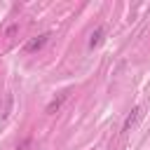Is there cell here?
I'll list each match as a JSON object with an SVG mask.
<instances>
[{
    "label": "cell",
    "instance_id": "cell-1",
    "mask_svg": "<svg viewBox=\"0 0 150 150\" xmlns=\"http://www.w3.org/2000/svg\"><path fill=\"white\" fill-rule=\"evenodd\" d=\"M47 38H49V35H38V38L28 40L23 49H26V52H38V49H42V47H45V42H47Z\"/></svg>",
    "mask_w": 150,
    "mask_h": 150
},
{
    "label": "cell",
    "instance_id": "cell-2",
    "mask_svg": "<svg viewBox=\"0 0 150 150\" xmlns=\"http://www.w3.org/2000/svg\"><path fill=\"white\" fill-rule=\"evenodd\" d=\"M68 94H70L68 89H66V91H61V94H59V96H56V98H54V101H52V103L47 105V112H49V115H54V112H56V110L61 108V103H63V101L68 98Z\"/></svg>",
    "mask_w": 150,
    "mask_h": 150
},
{
    "label": "cell",
    "instance_id": "cell-3",
    "mask_svg": "<svg viewBox=\"0 0 150 150\" xmlns=\"http://www.w3.org/2000/svg\"><path fill=\"white\" fill-rule=\"evenodd\" d=\"M138 117H141V105H136V108L131 110V115H129V117L124 120V127H122V134H127V131H129V129H131V127L136 124V120H138Z\"/></svg>",
    "mask_w": 150,
    "mask_h": 150
},
{
    "label": "cell",
    "instance_id": "cell-4",
    "mask_svg": "<svg viewBox=\"0 0 150 150\" xmlns=\"http://www.w3.org/2000/svg\"><path fill=\"white\" fill-rule=\"evenodd\" d=\"M101 42H103V28L98 26V28H96V30L91 33V38H89V47L94 49V47H98Z\"/></svg>",
    "mask_w": 150,
    "mask_h": 150
},
{
    "label": "cell",
    "instance_id": "cell-5",
    "mask_svg": "<svg viewBox=\"0 0 150 150\" xmlns=\"http://www.w3.org/2000/svg\"><path fill=\"white\" fill-rule=\"evenodd\" d=\"M9 110H12V94H7V98H5V112H2V117H9Z\"/></svg>",
    "mask_w": 150,
    "mask_h": 150
},
{
    "label": "cell",
    "instance_id": "cell-6",
    "mask_svg": "<svg viewBox=\"0 0 150 150\" xmlns=\"http://www.w3.org/2000/svg\"><path fill=\"white\" fill-rule=\"evenodd\" d=\"M16 30H19V26H12V28H9V30H7V38H12V35H14V33H16Z\"/></svg>",
    "mask_w": 150,
    "mask_h": 150
}]
</instances>
